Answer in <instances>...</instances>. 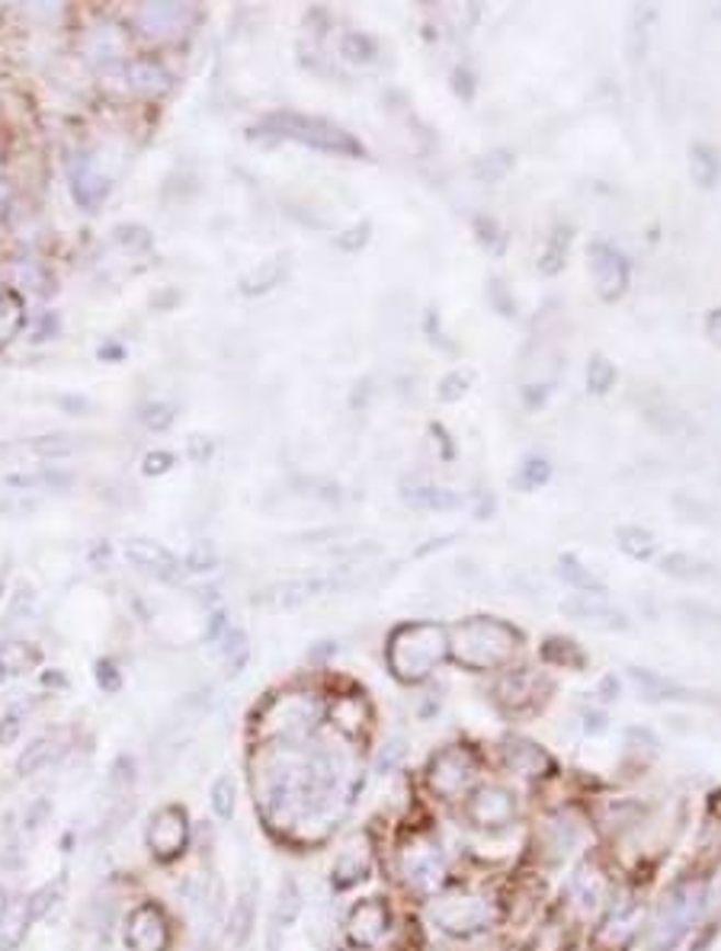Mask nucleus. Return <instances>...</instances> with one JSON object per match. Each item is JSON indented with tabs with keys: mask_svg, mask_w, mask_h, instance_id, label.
Masks as SVG:
<instances>
[{
	"mask_svg": "<svg viewBox=\"0 0 721 951\" xmlns=\"http://www.w3.org/2000/svg\"><path fill=\"white\" fill-rule=\"evenodd\" d=\"M122 555H125L128 564H135L138 570L155 574L160 580H173L180 574V561L173 557V552L164 548L160 542H151V539H128L122 545Z\"/></svg>",
	"mask_w": 721,
	"mask_h": 951,
	"instance_id": "20",
	"label": "nucleus"
},
{
	"mask_svg": "<svg viewBox=\"0 0 721 951\" xmlns=\"http://www.w3.org/2000/svg\"><path fill=\"white\" fill-rule=\"evenodd\" d=\"M148 849L158 856L160 862H170L177 856H183L187 842H190V824H187V811L177 807V804H167L151 814V824H148Z\"/></svg>",
	"mask_w": 721,
	"mask_h": 951,
	"instance_id": "12",
	"label": "nucleus"
},
{
	"mask_svg": "<svg viewBox=\"0 0 721 951\" xmlns=\"http://www.w3.org/2000/svg\"><path fill=\"white\" fill-rule=\"evenodd\" d=\"M629 676H632V682L639 686V692L647 702H661V699H677L680 695V689L671 679L651 673V670H632Z\"/></svg>",
	"mask_w": 721,
	"mask_h": 951,
	"instance_id": "40",
	"label": "nucleus"
},
{
	"mask_svg": "<svg viewBox=\"0 0 721 951\" xmlns=\"http://www.w3.org/2000/svg\"><path fill=\"white\" fill-rule=\"evenodd\" d=\"M257 135L298 141V145H308L315 151L337 155V158H362L365 155L360 138H353L340 125L318 120V116H302V113H273L257 125Z\"/></svg>",
	"mask_w": 721,
	"mask_h": 951,
	"instance_id": "3",
	"label": "nucleus"
},
{
	"mask_svg": "<svg viewBox=\"0 0 721 951\" xmlns=\"http://www.w3.org/2000/svg\"><path fill=\"white\" fill-rule=\"evenodd\" d=\"M23 320H26L23 298L16 292H3L0 295V347H7L23 330Z\"/></svg>",
	"mask_w": 721,
	"mask_h": 951,
	"instance_id": "33",
	"label": "nucleus"
},
{
	"mask_svg": "<svg viewBox=\"0 0 721 951\" xmlns=\"http://www.w3.org/2000/svg\"><path fill=\"white\" fill-rule=\"evenodd\" d=\"M10 907H13V901H10V891L0 884V926H3V919H7V913H10Z\"/></svg>",
	"mask_w": 721,
	"mask_h": 951,
	"instance_id": "62",
	"label": "nucleus"
},
{
	"mask_svg": "<svg viewBox=\"0 0 721 951\" xmlns=\"http://www.w3.org/2000/svg\"><path fill=\"white\" fill-rule=\"evenodd\" d=\"M581 839H584V820L574 811H559L539 824V852L549 862H561L564 856H571L581 846Z\"/></svg>",
	"mask_w": 721,
	"mask_h": 951,
	"instance_id": "14",
	"label": "nucleus"
},
{
	"mask_svg": "<svg viewBox=\"0 0 721 951\" xmlns=\"http://www.w3.org/2000/svg\"><path fill=\"white\" fill-rule=\"evenodd\" d=\"M334 580H282L277 587H267L263 593L254 596V605H263V609H295V605H305L308 599H315L324 590H330Z\"/></svg>",
	"mask_w": 721,
	"mask_h": 951,
	"instance_id": "21",
	"label": "nucleus"
},
{
	"mask_svg": "<svg viewBox=\"0 0 721 951\" xmlns=\"http://www.w3.org/2000/svg\"><path fill=\"white\" fill-rule=\"evenodd\" d=\"M702 913H709V916L721 913V859L709 874V881L702 884Z\"/></svg>",
	"mask_w": 721,
	"mask_h": 951,
	"instance_id": "50",
	"label": "nucleus"
},
{
	"mask_svg": "<svg viewBox=\"0 0 721 951\" xmlns=\"http://www.w3.org/2000/svg\"><path fill=\"white\" fill-rule=\"evenodd\" d=\"M324 705L315 692H280L260 712V731L282 744H298L318 727Z\"/></svg>",
	"mask_w": 721,
	"mask_h": 951,
	"instance_id": "6",
	"label": "nucleus"
},
{
	"mask_svg": "<svg viewBox=\"0 0 721 951\" xmlns=\"http://www.w3.org/2000/svg\"><path fill=\"white\" fill-rule=\"evenodd\" d=\"M500 762L507 772H514L520 779H545L555 769L552 756L545 754L536 740H526V737H507L500 744Z\"/></svg>",
	"mask_w": 721,
	"mask_h": 951,
	"instance_id": "17",
	"label": "nucleus"
},
{
	"mask_svg": "<svg viewBox=\"0 0 721 951\" xmlns=\"http://www.w3.org/2000/svg\"><path fill=\"white\" fill-rule=\"evenodd\" d=\"M68 480H71V477L61 475V472H33V475L3 477V484H7V487H23V490H26V487H45V490H48V487L68 484Z\"/></svg>",
	"mask_w": 721,
	"mask_h": 951,
	"instance_id": "47",
	"label": "nucleus"
},
{
	"mask_svg": "<svg viewBox=\"0 0 721 951\" xmlns=\"http://www.w3.org/2000/svg\"><path fill=\"white\" fill-rule=\"evenodd\" d=\"M305 910V901H302V887L295 878H282L280 881V894H277V916L282 919V926H292L298 916Z\"/></svg>",
	"mask_w": 721,
	"mask_h": 951,
	"instance_id": "39",
	"label": "nucleus"
},
{
	"mask_svg": "<svg viewBox=\"0 0 721 951\" xmlns=\"http://www.w3.org/2000/svg\"><path fill=\"white\" fill-rule=\"evenodd\" d=\"M68 747H71V740H68V731H52V734H42V737H36L23 754H20V759H16V775H36V772H42V769H48V766H55L61 756L68 754Z\"/></svg>",
	"mask_w": 721,
	"mask_h": 951,
	"instance_id": "22",
	"label": "nucleus"
},
{
	"mask_svg": "<svg viewBox=\"0 0 721 951\" xmlns=\"http://www.w3.org/2000/svg\"><path fill=\"white\" fill-rule=\"evenodd\" d=\"M455 93L472 100L475 97V83H472V75L469 71H455Z\"/></svg>",
	"mask_w": 721,
	"mask_h": 951,
	"instance_id": "60",
	"label": "nucleus"
},
{
	"mask_svg": "<svg viewBox=\"0 0 721 951\" xmlns=\"http://www.w3.org/2000/svg\"><path fill=\"white\" fill-rule=\"evenodd\" d=\"M542 657L549 664H555V667H564V670H581L587 664L584 650L574 641H567V637H549L545 647H542Z\"/></svg>",
	"mask_w": 721,
	"mask_h": 951,
	"instance_id": "35",
	"label": "nucleus"
},
{
	"mask_svg": "<svg viewBox=\"0 0 721 951\" xmlns=\"http://www.w3.org/2000/svg\"><path fill=\"white\" fill-rule=\"evenodd\" d=\"M475 235H478L481 244L487 247V253H494V257L504 253V247H507V235L500 231V225H497L494 218L478 215V218H475Z\"/></svg>",
	"mask_w": 721,
	"mask_h": 951,
	"instance_id": "45",
	"label": "nucleus"
},
{
	"mask_svg": "<svg viewBox=\"0 0 721 951\" xmlns=\"http://www.w3.org/2000/svg\"><path fill=\"white\" fill-rule=\"evenodd\" d=\"M340 52H343L350 61H357V65H369V61H375V55H379V42L372 39L369 33H347Z\"/></svg>",
	"mask_w": 721,
	"mask_h": 951,
	"instance_id": "43",
	"label": "nucleus"
},
{
	"mask_svg": "<svg viewBox=\"0 0 721 951\" xmlns=\"http://www.w3.org/2000/svg\"><path fill=\"white\" fill-rule=\"evenodd\" d=\"M549 692V679L529 667H517L497 679L494 686V702L507 714H522L539 709L545 702Z\"/></svg>",
	"mask_w": 721,
	"mask_h": 951,
	"instance_id": "11",
	"label": "nucleus"
},
{
	"mask_svg": "<svg viewBox=\"0 0 721 951\" xmlns=\"http://www.w3.org/2000/svg\"><path fill=\"white\" fill-rule=\"evenodd\" d=\"M661 570L671 574V577H677V580H712V577H716L712 564H706L702 557L689 555V552L667 555L661 561Z\"/></svg>",
	"mask_w": 721,
	"mask_h": 951,
	"instance_id": "29",
	"label": "nucleus"
},
{
	"mask_svg": "<svg viewBox=\"0 0 721 951\" xmlns=\"http://www.w3.org/2000/svg\"><path fill=\"white\" fill-rule=\"evenodd\" d=\"M142 423L148 430H167L173 423V407L170 404H148L145 414H142Z\"/></svg>",
	"mask_w": 721,
	"mask_h": 951,
	"instance_id": "54",
	"label": "nucleus"
},
{
	"mask_svg": "<svg viewBox=\"0 0 721 951\" xmlns=\"http://www.w3.org/2000/svg\"><path fill=\"white\" fill-rule=\"evenodd\" d=\"M616 542H619V548H622L626 555L635 557V561H647V557L657 552L654 535H651L647 529H641V525H619V529H616Z\"/></svg>",
	"mask_w": 721,
	"mask_h": 951,
	"instance_id": "32",
	"label": "nucleus"
},
{
	"mask_svg": "<svg viewBox=\"0 0 721 951\" xmlns=\"http://www.w3.org/2000/svg\"><path fill=\"white\" fill-rule=\"evenodd\" d=\"M404 503L414 510H430V513H446V510H459L462 497L449 487H437V484H410L401 490Z\"/></svg>",
	"mask_w": 721,
	"mask_h": 951,
	"instance_id": "25",
	"label": "nucleus"
},
{
	"mask_svg": "<svg viewBox=\"0 0 721 951\" xmlns=\"http://www.w3.org/2000/svg\"><path fill=\"white\" fill-rule=\"evenodd\" d=\"M330 717H334V724L343 731V734H360L362 724L369 721V709H365V702H362V695H340L334 705H330Z\"/></svg>",
	"mask_w": 721,
	"mask_h": 951,
	"instance_id": "30",
	"label": "nucleus"
},
{
	"mask_svg": "<svg viewBox=\"0 0 721 951\" xmlns=\"http://www.w3.org/2000/svg\"><path fill=\"white\" fill-rule=\"evenodd\" d=\"M481 772V756L469 744H449L427 762V792L446 804L469 797Z\"/></svg>",
	"mask_w": 721,
	"mask_h": 951,
	"instance_id": "7",
	"label": "nucleus"
},
{
	"mask_svg": "<svg viewBox=\"0 0 721 951\" xmlns=\"http://www.w3.org/2000/svg\"><path fill=\"white\" fill-rule=\"evenodd\" d=\"M170 465H173V455H167V452H155V455L145 458V475H164Z\"/></svg>",
	"mask_w": 721,
	"mask_h": 951,
	"instance_id": "59",
	"label": "nucleus"
},
{
	"mask_svg": "<svg viewBox=\"0 0 721 951\" xmlns=\"http://www.w3.org/2000/svg\"><path fill=\"white\" fill-rule=\"evenodd\" d=\"M559 577L567 584V587H574L577 593H590V596H602L606 593V587H602V580L590 570V567H584L581 561L574 555H561L559 557Z\"/></svg>",
	"mask_w": 721,
	"mask_h": 951,
	"instance_id": "28",
	"label": "nucleus"
},
{
	"mask_svg": "<svg viewBox=\"0 0 721 951\" xmlns=\"http://www.w3.org/2000/svg\"><path fill=\"white\" fill-rule=\"evenodd\" d=\"M401 756H404V740H388L385 744V750L379 754V772H388V769H395V762H398Z\"/></svg>",
	"mask_w": 721,
	"mask_h": 951,
	"instance_id": "57",
	"label": "nucleus"
},
{
	"mask_svg": "<svg viewBox=\"0 0 721 951\" xmlns=\"http://www.w3.org/2000/svg\"><path fill=\"white\" fill-rule=\"evenodd\" d=\"M369 231H372V225L362 222V225H357V228H350L347 235H340V238H337V247H340V250H360L362 244L369 240Z\"/></svg>",
	"mask_w": 721,
	"mask_h": 951,
	"instance_id": "56",
	"label": "nucleus"
},
{
	"mask_svg": "<svg viewBox=\"0 0 721 951\" xmlns=\"http://www.w3.org/2000/svg\"><path fill=\"white\" fill-rule=\"evenodd\" d=\"M587 260H590V273H594L597 295L602 302L622 298L626 288H629V260L606 240H594L587 247Z\"/></svg>",
	"mask_w": 721,
	"mask_h": 951,
	"instance_id": "13",
	"label": "nucleus"
},
{
	"mask_svg": "<svg viewBox=\"0 0 721 951\" xmlns=\"http://www.w3.org/2000/svg\"><path fill=\"white\" fill-rule=\"evenodd\" d=\"M254 926H257V887L247 884L240 887V894L232 904V913H228V939L244 949L254 936Z\"/></svg>",
	"mask_w": 721,
	"mask_h": 951,
	"instance_id": "23",
	"label": "nucleus"
},
{
	"mask_svg": "<svg viewBox=\"0 0 721 951\" xmlns=\"http://www.w3.org/2000/svg\"><path fill=\"white\" fill-rule=\"evenodd\" d=\"M616 385V365L606 356H594L587 365V388L590 395H606Z\"/></svg>",
	"mask_w": 721,
	"mask_h": 951,
	"instance_id": "44",
	"label": "nucleus"
},
{
	"mask_svg": "<svg viewBox=\"0 0 721 951\" xmlns=\"http://www.w3.org/2000/svg\"><path fill=\"white\" fill-rule=\"evenodd\" d=\"M222 660H225V670H228V676H238L244 667H247V660H250V644H247V634L244 632H225V637H222Z\"/></svg>",
	"mask_w": 721,
	"mask_h": 951,
	"instance_id": "37",
	"label": "nucleus"
},
{
	"mask_svg": "<svg viewBox=\"0 0 721 951\" xmlns=\"http://www.w3.org/2000/svg\"><path fill=\"white\" fill-rule=\"evenodd\" d=\"M48 817H52V801H45V797L33 801V804L26 807V814H23V830L40 833Z\"/></svg>",
	"mask_w": 721,
	"mask_h": 951,
	"instance_id": "53",
	"label": "nucleus"
},
{
	"mask_svg": "<svg viewBox=\"0 0 721 951\" xmlns=\"http://www.w3.org/2000/svg\"><path fill=\"white\" fill-rule=\"evenodd\" d=\"M487 298H491V305H494L504 317L517 315V302H514V295L507 292L504 279H491V285H487Z\"/></svg>",
	"mask_w": 721,
	"mask_h": 951,
	"instance_id": "51",
	"label": "nucleus"
},
{
	"mask_svg": "<svg viewBox=\"0 0 721 951\" xmlns=\"http://www.w3.org/2000/svg\"><path fill=\"white\" fill-rule=\"evenodd\" d=\"M702 913V887L699 884H677L671 891L661 894L657 907L651 913V926H647V949L651 951H671L683 936L689 932V926L696 922V916Z\"/></svg>",
	"mask_w": 721,
	"mask_h": 951,
	"instance_id": "5",
	"label": "nucleus"
},
{
	"mask_svg": "<svg viewBox=\"0 0 721 951\" xmlns=\"http://www.w3.org/2000/svg\"><path fill=\"white\" fill-rule=\"evenodd\" d=\"M510 170H514V155L504 151V148L484 155V158L475 160V167H472V173L478 177L481 183H500Z\"/></svg>",
	"mask_w": 721,
	"mask_h": 951,
	"instance_id": "41",
	"label": "nucleus"
},
{
	"mask_svg": "<svg viewBox=\"0 0 721 951\" xmlns=\"http://www.w3.org/2000/svg\"><path fill=\"white\" fill-rule=\"evenodd\" d=\"M571 897H574V904L584 913L597 910L600 904H606V897H609V881H606V874H602L597 865H584L581 872L571 878Z\"/></svg>",
	"mask_w": 721,
	"mask_h": 951,
	"instance_id": "24",
	"label": "nucleus"
},
{
	"mask_svg": "<svg viewBox=\"0 0 721 951\" xmlns=\"http://www.w3.org/2000/svg\"><path fill=\"white\" fill-rule=\"evenodd\" d=\"M398 874L407 891L433 897L446 881V856L440 842L427 833H410L398 849Z\"/></svg>",
	"mask_w": 721,
	"mask_h": 951,
	"instance_id": "8",
	"label": "nucleus"
},
{
	"mask_svg": "<svg viewBox=\"0 0 721 951\" xmlns=\"http://www.w3.org/2000/svg\"><path fill=\"white\" fill-rule=\"evenodd\" d=\"M430 922L452 936V939H472L478 932H487L497 922V904L487 894L475 891H455V894H440L427 907Z\"/></svg>",
	"mask_w": 721,
	"mask_h": 951,
	"instance_id": "4",
	"label": "nucleus"
},
{
	"mask_svg": "<svg viewBox=\"0 0 721 951\" xmlns=\"http://www.w3.org/2000/svg\"><path fill=\"white\" fill-rule=\"evenodd\" d=\"M170 942L167 916L155 904H142L125 919V946L132 951H164Z\"/></svg>",
	"mask_w": 721,
	"mask_h": 951,
	"instance_id": "15",
	"label": "nucleus"
},
{
	"mask_svg": "<svg viewBox=\"0 0 721 951\" xmlns=\"http://www.w3.org/2000/svg\"><path fill=\"white\" fill-rule=\"evenodd\" d=\"M388 929H392V913L385 907V901H379V897H365L347 916V936L360 949L379 946L388 936Z\"/></svg>",
	"mask_w": 721,
	"mask_h": 951,
	"instance_id": "16",
	"label": "nucleus"
},
{
	"mask_svg": "<svg viewBox=\"0 0 721 951\" xmlns=\"http://www.w3.org/2000/svg\"><path fill=\"white\" fill-rule=\"evenodd\" d=\"M65 887H68V878H65V874H58L55 881L42 884L40 891L26 901V913H30V919L36 922V919H42L45 913L52 910V907L65 897Z\"/></svg>",
	"mask_w": 721,
	"mask_h": 951,
	"instance_id": "38",
	"label": "nucleus"
},
{
	"mask_svg": "<svg viewBox=\"0 0 721 951\" xmlns=\"http://www.w3.org/2000/svg\"><path fill=\"white\" fill-rule=\"evenodd\" d=\"M552 480V465L545 462V458H526L520 465V472L514 475V487H520V490H539V487H545Z\"/></svg>",
	"mask_w": 721,
	"mask_h": 951,
	"instance_id": "42",
	"label": "nucleus"
},
{
	"mask_svg": "<svg viewBox=\"0 0 721 951\" xmlns=\"http://www.w3.org/2000/svg\"><path fill=\"white\" fill-rule=\"evenodd\" d=\"M97 682H100L106 692H120V670H116L113 664H97Z\"/></svg>",
	"mask_w": 721,
	"mask_h": 951,
	"instance_id": "58",
	"label": "nucleus"
},
{
	"mask_svg": "<svg viewBox=\"0 0 721 951\" xmlns=\"http://www.w3.org/2000/svg\"><path fill=\"white\" fill-rule=\"evenodd\" d=\"M689 173H692V183L699 190H712L719 183L721 177V155L719 148L699 141L689 148Z\"/></svg>",
	"mask_w": 721,
	"mask_h": 951,
	"instance_id": "27",
	"label": "nucleus"
},
{
	"mask_svg": "<svg viewBox=\"0 0 721 951\" xmlns=\"http://www.w3.org/2000/svg\"><path fill=\"white\" fill-rule=\"evenodd\" d=\"M517 814H520L517 792L500 782L478 785L465 797V820L469 827L481 833H504L507 827H514Z\"/></svg>",
	"mask_w": 721,
	"mask_h": 951,
	"instance_id": "9",
	"label": "nucleus"
},
{
	"mask_svg": "<svg viewBox=\"0 0 721 951\" xmlns=\"http://www.w3.org/2000/svg\"><path fill=\"white\" fill-rule=\"evenodd\" d=\"M522 634L494 615H472L449 629V657L469 673L507 670L520 650Z\"/></svg>",
	"mask_w": 721,
	"mask_h": 951,
	"instance_id": "1",
	"label": "nucleus"
},
{
	"mask_svg": "<svg viewBox=\"0 0 721 951\" xmlns=\"http://www.w3.org/2000/svg\"><path fill=\"white\" fill-rule=\"evenodd\" d=\"M135 785V759L128 756H120L110 769V789L120 794V797H128V789Z\"/></svg>",
	"mask_w": 721,
	"mask_h": 951,
	"instance_id": "48",
	"label": "nucleus"
},
{
	"mask_svg": "<svg viewBox=\"0 0 721 951\" xmlns=\"http://www.w3.org/2000/svg\"><path fill=\"white\" fill-rule=\"evenodd\" d=\"M706 330H709V337H716V340H719L721 337V308H716L712 315L706 317Z\"/></svg>",
	"mask_w": 721,
	"mask_h": 951,
	"instance_id": "61",
	"label": "nucleus"
},
{
	"mask_svg": "<svg viewBox=\"0 0 721 951\" xmlns=\"http://www.w3.org/2000/svg\"><path fill=\"white\" fill-rule=\"evenodd\" d=\"M369 872H372V842H369L365 833H353L337 849L330 878H334L337 887H353V884H360L362 878H369Z\"/></svg>",
	"mask_w": 721,
	"mask_h": 951,
	"instance_id": "18",
	"label": "nucleus"
},
{
	"mask_svg": "<svg viewBox=\"0 0 721 951\" xmlns=\"http://www.w3.org/2000/svg\"><path fill=\"white\" fill-rule=\"evenodd\" d=\"M641 922H644V910L635 897H622L619 904H612L606 919L597 926L590 946L594 951H629L632 942L639 939Z\"/></svg>",
	"mask_w": 721,
	"mask_h": 951,
	"instance_id": "10",
	"label": "nucleus"
},
{
	"mask_svg": "<svg viewBox=\"0 0 721 951\" xmlns=\"http://www.w3.org/2000/svg\"><path fill=\"white\" fill-rule=\"evenodd\" d=\"M209 801H212V811H215L218 820H232V817H235V811H238V785H235V779H232L228 772H222V775L212 782Z\"/></svg>",
	"mask_w": 721,
	"mask_h": 951,
	"instance_id": "34",
	"label": "nucleus"
},
{
	"mask_svg": "<svg viewBox=\"0 0 721 951\" xmlns=\"http://www.w3.org/2000/svg\"><path fill=\"white\" fill-rule=\"evenodd\" d=\"M449 660V629L442 622H404L388 634L385 664L404 686H420Z\"/></svg>",
	"mask_w": 721,
	"mask_h": 951,
	"instance_id": "2",
	"label": "nucleus"
},
{
	"mask_svg": "<svg viewBox=\"0 0 721 951\" xmlns=\"http://www.w3.org/2000/svg\"><path fill=\"white\" fill-rule=\"evenodd\" d=\"M215 548H212V542H200L193 552H190V557H187V567L190 570H212L215 567Z\"/></svg>",
	"mask_w": 721,
	"mask_h": 951,
	"instance_id": "55",
	"label": "nucleus"
},
{
	"mask_svg": "<svg viewBox=\"0 0 721 951\" xmlns=\"http://www.w3.org/2000/svg\"><path fill=\"white\" fill-rule=\"evenodd\" d=\"M40 647H33V644H23V641L0 644V682L30 673L33 667H40Z\"/></svg>",
	"mask_w": 721,
	"mask_h": 951,
	"instance_id": "26",
	"label": "nucleus"
},
{
	"mask_svg": "<svg viewBox=\"0 0 721 951\" xmlns=\"http://www.w3.org/2000/svg\"><path fill=\"white\" fill-rule=\"evenodd\" d=\"M561 612L571 615V619H577V622H587V625L606 629V632H626V629H629L626 612H619L616 605H609L602 596H590V593L571 596V599L561 602Z\"/></svg>",
	"mask_w": 721,
	"mask_h": 951,
	"instance_id": "19",
	"label": "nucleus"
},
{
	"mask_svg": "<svg viewBox=\"0 0 721 951\" xmlns=\"http://www.w3.org/2000/svg\"><path fill=\"white\" fill-rule=\"evenodd\" d=\"M20 734H23V709H13L0 721V747H13L20 740Z\"/></svg>",
	"mask_w": 721,
	"mask_h": 951,
	"instance_id": "52",
	"label": "nucleus"
},
{
	"mask_svg": "<svg viewBox=\"0 0 721 951\" xmlns=\"http://www.w3.org/2000/svg\"><path fill=\"white\" fill-rule=\"evenodd\" d=\"M30 922H33V919H30V913H26V904H13V907H10L3 926H0V946H3V951L20 949V942H23L26 932H30Z\"/></svg>",
	"mask_w": 721,
	"mask_h": 951,
	"instance_id": "36",
	"label": "nucleus"
},
{
	"mask_svg": "<svg viewBox=\"0 0 721 951\" xmlns=\"http://www.w3.org/2000/svg\"><path fill=\"white\" fill-rule=\"evenodd\" d=\"M567 247H571V228L559 225L545 240V250L539 253V273L542 276H559L567 263Z\"/></svg>",
	"mask_w": 721,
	"mask_h": 951,
	"instance_id": "31",
	"label": "nucleus"
},
{
	"mask_svg": "<svg viewBox=\"0 0 721 951\" xmlns=\"http://www.w3.org/2000/svg\"><path fill=\"white\" fill-rule=\"evenodd\" d=\"M280 276H282V263L280 260H270V263H263L254 276H244L240 288H244L247 295H254V292H267V288H273V285L280 282Z\"/></svg>",
	"mask_w": 721,
	"mask_h": 951,
	"instance_id": "46",
	"label": "nucleus"
},
{
	"mask_svg": "<svg viewBox=\"0 0 721 951\" xmlns=\"http://www.w3.org/2000/svg\"><path fill=\"white\" fill-rule=\"evenodd\" d=\"M469 385H472V375H469V372H449L440 382L437 395H440V400H446V404H452V400H462V395L469 392Z\"/></svg>",
	"mask_w": 721,
	"mask_h": 951,
	"instance_id": "49",
	"label": "nucleus"
}]
</instances>
